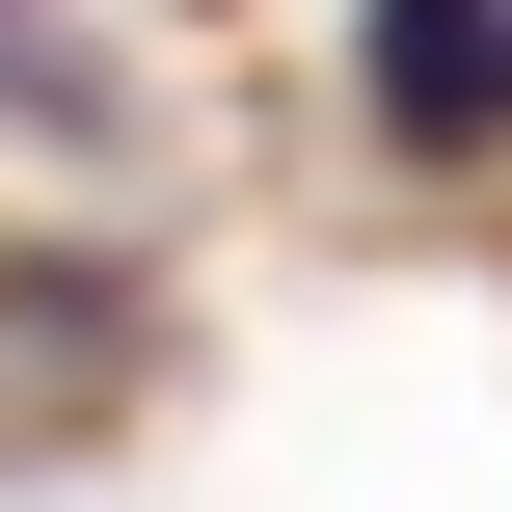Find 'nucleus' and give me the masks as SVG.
Returning a JSON list of instances; mask_svg holds the SVG:
<instances>
[{"label": "nucleus", "mask_w": 512, "mask_h": 512, "mask_svg": "<svg viewBox=\"0 0 512 512\" xmlns=\"http://www.w3.org/2000/svg\"><path fill=\"white\" fill-rule=\"evenodd\" d=\"M351 54H378V135L405 162H486L512 135V0H351Z\"/></svg>", "instance_id": "obj_1"}]
</instances>
